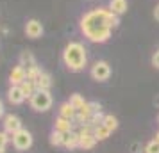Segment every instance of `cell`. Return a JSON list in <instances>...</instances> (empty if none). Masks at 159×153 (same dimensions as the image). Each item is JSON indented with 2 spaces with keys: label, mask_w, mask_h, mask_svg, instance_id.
I'll return each instance as SVG.
<instances>
[{
  "label": "cell",
  "mask_w": 159,
  "mask_h": 153,
  "mask_svg": "<svg viewBox=\"0 0 159 153\" xmlns=\"http://www.w3.org/2000/svg\"><path fill=\"white\" fill-rule=\"evenodd\" d=\"M68 102L72 103L73 107H75V110H77V109H80V107H82V105L86 103V102H84V98H82L80 95H72V96H70V100H68Z\"/></svg>",
  "instance_id": "44dd1931"
},
{
  "label": "cell",
  "mask_w": 159,
  "mask_h": 153,
  "mask_svg": "<svg viewBox=\"0 0 159 153\" xmlns=\"http://www.w3.org/2000/svg\"><path fill=\"white\" fill-rule=\"evenodd\" d=\"M39 75H41V70H39L38 66H36V68H30V70H27V80L36 82Z\"/></svg>",
  "instance_id": "7402d4cb"
},
{
  "label": "cell",
  "mask_w": 159,
  "mask_h": 153,
  "mask_svg": "<svg viewBox=\"0 0 159 153\" xmlns=\"http://www.w3.org/2000/svg\"><path fill=\"white\" fill-rule=\"evenodd\" d=\"M89 109H91V112H93V114H98V112H100V103L89 102Z\"/></svg>",
  "instance_id": "d4e9b609"
},
{
  "label": "cell",
  "mask_w": 159,
  "mask_h": 153,
  "mask_svg": "<svg viewBox=\"0 0 159 153\" xmlns=\"http://www.w3.org/2000/svg\"><path fill=\"white\" fill-rule=\"evenodd\" d=\"M20 87H22V91H23V95H25V98H30V96H32V95H34V93L38 91L36 82H32V80L22 82V84H20Z\"/></svg>",
  "instance_id": "ac0fdd59"
},
{
  "label": "cell",
  "mask_w": 159,
  "mask_h": 153,
  "mask_svg": "<svg viewBox=\"0 0 159 153\" xmlns=\"http://www.w3.org/2000/svg\"><path fill=\"white\" fill-rule=\"evenodd\" d=\"M25 34H27V37H30V39H38V37L43 36V25H41V22H38V20H29V22L25 23Z\"/></svg>",
  "instance_id": "8992f818"
},
{
  "label": "cell",
  "mask_w": 159,
  "mask_h": 153,
  "mask_svg": "<svg viewBox=\"0 0 159 153\" xmlns=\"http://www.w3.org/2000/svg\"><path fill=\"white\" fill-rule=\"evenodd\" d=\"M7 100H9V103H13V105H20V103H23L25 95H23L22 87H20V86H11V89L7 91Z\"/></svg>",
  "instance_id": "30bf717a"
},
{
  "label": "cell",
  "mask_w": 159,
  "mask_h": 153,
  "mask_svg": "<svg viewBox=\"0 0 159 153\" xmlns=\"http://www.w3.org/2000/svg\"><path fill=\"white\" fill-rule=\"evenodd\" d=\"M118 23L120 16L115 15L109 7H97L88 11L80 18V30L91 43H106Z\"/></svg>",
  "instance_id": "6da1fadb"
},
{
  "label": "cell",
  "mask_w": 159,
  "mask_h": 153,
  "mask_svg": "<svg viewBox=\"0 0 159 153\" xmlns=\"http://www.w3.org/2000/svg\"><path fill=\"white\" fill-rule=\"evenodd\" d=\"M63 61H65L66 68L70 71H80V70H84L86 61H88L84 45L79 43V41H72L70 45H66L65 52H63Z\"/></svg>",
  "instance_id": "7a4b0ae2"
},
{
  "label": "cell",
  "mask_w": 159,
  "mask_h": 153,
  "mask_svg": "<svg viewBox=\"0 0 159 153\" xmlns=\"http://www.w3.org/2000/svg\"><path fill=\"white\" fill-rule=\"evenodd\" d=\"M4 116V103L0 102V117Z\"/></svg>",
  "instance_id": "83f0119b"
},
{
  "label": "cell",
  "mask_w": 159,
  "mask_h": 153,
  "mask_svg": "<svg viewBox=\"0 0 159 153\" xmlns=\"http://www.w3.org/2000/svg\"><path fill=\"white\" fill-rule=\"evenodd\" d=\"M156 141H157V142H159V132H157V134H156Z\"/></svg>",
  "instance_id": "f1b7e54d"
},
{
  "label": "cell",
  "mask_w": 159,
  "mask_h": 153,
  "mask_svg": "<svg viewBox=\"0 0 159 153\" xmlns=\"http://www.w3.org/2000/svg\"><path fill=\"white\" fill-rule=\"evenodd\" d=\"M154 18H156V20L159 22V4L156 6V7H154Z\"/></svg>",
  "instance_id": "4316f807"
},
{
  "label": "cell",
  "mask_w": 159,
  "mask_h": 153,
  "mask_svg": "<svg viewBox=\"0 0 159 153\" xmlns=\"http://www.w3.org/2000/svg\"><path fill=\"white\" fill-rule=\"evenodd\" d=\"M11 141H13V146L18 151H25V150H29L30 146H32V135L25 128H20L16 134H13Z\"/></svg>",
  "instance_id": "277c9868"
},
{
  "label": "cell",
  "mask_w": 159,
  "mask_h": 153,
  "mask_svg": "<svg viewBox=\"0 0 159 153\" xmlns=\"http://www.w3.org/2000/svg\"><path fill=\"white\" fill-rule=\"evenodd\" d=\"M20 64L25 68V70H30V68H36V59L30 52H22L20 53Z\"/></svg>",
  "instance_id": "5bb4252c"
},
{
  "label": "cell",
  "mask_w": 159,
  "mask_h": 153,
  "mask_svg": "<svg viewBox=\"0 0 159 153\" xmlns=\"http://www.w3.org/2000/svg\"><path fill=\"white\" fill-rule=\"evenodd\" d=\"M22 128V121H20V117L15 116V114H7V116L4 117V132H7L9 135H13L16 132Z\"/></svg>",
  "instance_id": "52a82bcc"
},
{
  "label": "cell",
  "mask_w": 159,
  "mask_h": 153,
  "mask_svg": "<svg viewBox=\"0 0 159 153\" xmlns=\"http://www.w3.org/2000/svg\"><path fill=\"white\" fill-rule=\"evenodd\" d=\"M102 123L106 125V126H107V128H109L111 132L118 128V119H116L115 116H111V114H107V116H104V121H102Z\"/></svg>",
  "instance_id": "d6986e66"
},
{
  "label": "cell",
  "mask_w": 159,
  "mask_h": 153,
  "mask_svg": "<svg viewBox=\"0 0 159 153\" xmlns=\"http://www.w3.org/2000/svg\"><path fill=\"white\" fill-rule=\"evenodd\" d=\"M36 87L43 89V91H48V89L52 87V77L48 75V73L41 71V75L38 77V80H36Z\"/></svg>",
  "instance_id": "9a60e30c"
},
{
  "label": "cell",
  "mask_w": 159,
  "mask_h": 153,
  "mask_svg": "<svg viewBox=\"0 0 159 153\" xmlns=\"http://www.w3.org/2000/svg\"><path fill=\"white\" fill-rule=\"evenodd\" d=\"M54 130L57 132H72V119H66V117L59 116L54 123Z\"/></svg>",
  "instance_id": "2e32d148"
},
{
  "label": "cell",
  "mask_w": 159,
  "mask_h": 153,
  "mask_svg": "<svg viewBox=\"0 0 159 153\" xmlns=\"http://www.w3.org/2000/svg\"><path fill=\"white\" fill-rule=\"evenodd\" d=\"M7 142H9V134L7 132H0V153H6Z\"/></svg>",
  "instance_id": "603a6c76"
},
{
  "label": "cell",
  "mask_w": 159,
  "mask_h": 153,
  "mask_svg": "<svg viewBox=\"0 0 159 153\" xmlns=\"http://www.w3.org/2000/svg\"><path fill=\"white\" fill-rule=\"evenodd\" d=\"M75 114H77V110H75V107H73L70 102H65L61 107H59V116L66 117V119H75Z\"/></svg>",
  "instance_id": "4fadbf2b"
},
{
  "label": "cell",
  "mask_w": 159,
  "mask_h": 153,
  "mask_svg": "<svg viewBox=\"0 0 159 153\" xmlns=\"http://www.w3.org/2000/svg\"><path fill=\"white\" fill-rule=\"evenodd\" d=\"M145 153H159V142L156 141V139H154L152 142H148V144H147Z\"/></svg>",
  "instance_id": "cb8c5ba5"
},
{
  "label": "cell",
  "mask_w": 159,
  "mask_h": 153,
  "mask_svg": "<svg viewBox=\"0 0 159 153\" xmlns=\"http://www.w3.org/2000/svg\"><path fill=\"white\" fill-rule=\"evenodd\" d=\"M50 142L54 146H63V132H57L54 130L50 134Z\"/></svg>",
  "instance_id": "ffe728a7"
},
{
  "label": "cell",
  "mask_w": 159,
  "mask_h": 153,
  "mask_svg": "<svg viewBox=\"0 0 159 153\" xmlns=\"http://www.w3.org/2000/svg\"><path fill=\"white\" fill-rule=\"evenodd\" d=\"M79 141L80 135L79 132H63V146L68 148V150H73V148H79Z\"/></svg>",
  "instance_id": "9c48e42d"
},
{
  "label": "cell",
  "mask_w": 159,
  "mask_h": 153,
  "mask_svg": "<svg viewBox=\"0 0 159 153\" xmlns=\"http://www.w3.org/2000/svg\"><path fill=\"white\" fill-rule=\"evenodd\" d=\"M29 100H30V107L36 110V112H45V110H48L52 107V95H50V91L38 89Z\"/></svg>",
  "instance_id": "3957f363"
},
{
  "label": "cell",
  "mask_w": 159,
  "mask_h": 153,
  "mask_svg": "<svg viewBox=\"0 0 159 153\" xmlns=\"http://www.w3.org/2000/svg\"><path fill=\"white\" fill-rule=\"evenodd\" d=\"M27 80V70L23 68L22 64H18L13 68V71L9 75V82H11V86H20L22 82Z\"/></svg>",
  "instance_id": "ba28073f"
},
{
  "label": "cell",
  "mask_w": 159,
  "mask_h": 153,
  "mask_svg": "<svg viewBox=\"0 0 159 153\" xmlns=\"http://www.w3.org/2000/svg\"><path fill=\"white\" fill-rule=\"evenodd\" d=\"M109 135H111V130H109L104 123L95 125V137L98 139V141H104V139H107Z\"/></svg>",
  "instance_id": "e0dca14e"
},
{
  "label": "cell",
  "mask_w": 159,
  "mask_h": 153,
  "mask_svg": "<svg viewBox=\"0 0 159 153\" xmlns=\"http://www.w3.org/2000/svg\"><path fill=\"white\" fill-rule=\"evenodd\" d=\"M80 135V141H79V148L82 150H91L98 139L95 137V132H89V134H79Z\"/></svg>",
  "instance_id": "8fae6325"
},
{
  "label": "cell",
  "mask_w": 159,
  "mask_h": 153,
  "mask_svg": "<svg viewBox=\"0 0 159 153\" xmlns=\"http://www.w3.org/2000/svg\"><path fill=\"white\" fill-rule=\"evenodd\" d=\"M91 77L98 82L107 80L109 77H111V66L106 61H97L93 64V68H91Z\"/></svg>",
  "instance_id": "5b68a950"
},
{
  "label": "cell",
  "mask_w": 159,
  "mask_h": 153,
  "mask_svg": "<svg viewBox=\"0 0 159 153\" xmlns=\"http://www.w3.org/2000/svg\"><path fill=\"white\" fill-rule=\"evenodd\" d=\"M109 9H111L115 15L122 16L123 13H127L129 4H127V0H109Z\"/></svg>",
  "instance_id": "7c38bea8"
},
{
  "label": "cell",
  "mask_w": 159,
  "mask_h": 153,
  "mask_svg": "<svg viewBox=\"0 0 159 153\" xmlns=\"http://www.w3.org/2000/svg\"><path fill=\"white\" fill-rule=\"evenodd\" d=\"M152 64L156 66V68H159V50L154 53V57H152Z\"/></svg>",
  "instance_id": "484cf974"
}]
</instances>
